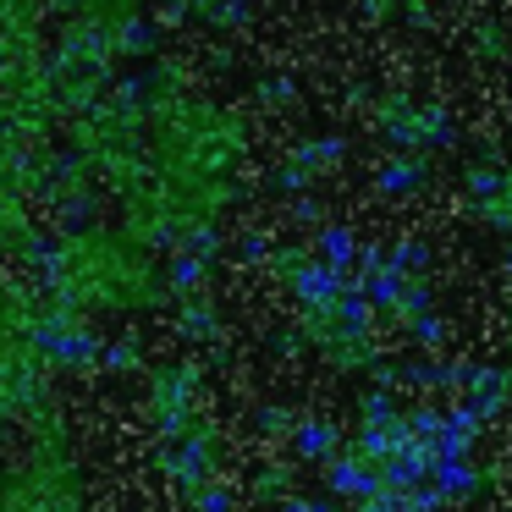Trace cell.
I'll return each mask as SVG.
<instances>
[{
	"label": "cell",
	"mask_w": 512,
	"mask_h": 512,
	"mask_svg": "<svg viewBox=\"0 0 512 512\" xmlns=\"http://www.w3.org/2000/svg\"><path fill=\"white\" fill-rule=\"evenodd\" d=\"M78 166L155 248H193L237 215L254 166V127L188 72H144L83 111Z\"/></svg>",
	"instance_id": "obj_1"
},
{
	"label": "cell",
	"mask_w": 512,
	"mask_h": 512,
	"mask_svg": "<svg viewBox=\"0 0 512 512\" xmlns=\"http://www.w3.org/2000/svg\"><path fill=\"white\" fill-rule=\"evenodd\" d=\"M34 287L56 320H133L166 298V265L160 248L127 226L83 221L45 248Z\"/></svg>",
	"instance_id": "obj_2"
}]
</instances>
